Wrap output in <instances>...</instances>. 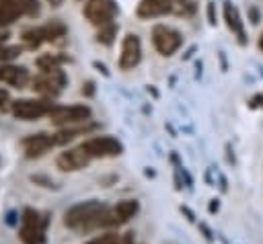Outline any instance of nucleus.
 <instances>
[{
  "instance_id": "nucleus-1",
  "label": "nucleus",
  "mask_w": 263,
  "mask_h": 244,
  "mask_svg": "<svg viewBox=\"0 0 263 244\" xmlns=\"http://www.w3.org/2000/svg\"><path fill=\"white\" fill-rule=\"evenodd\" d=\"M107 209L109 207L97 199L80 201V203L72 205L70 209H66L64 226H68L70 230H84V232L103 228V217H105Z\"/></svg>"
},
{
  "instance_id": "nucleus-2",
  "label": "nucleus",
  "mask_w": 263,
  "mask_h": 244,
  "mask_svg": "<svg viewBox=\"0 0 263 244\" xmlns=\"http://www.w3.org/2000/svg\"><path fill=\"white\" fill-rule=\"evenodd\" d=\"M49 226V213L37 211L33 207H27L21 217V228H18V238L23 244H43L45 242V232Z\"/></svg>"
},
{
  "instance_id": "nucleus-3",
  "label": "nucleus",
  "mask_w": 263,
  "mask_h": 244,
  "mask_svg": "<svg viewBox=\"0 0 263 244\" xmlns=\"http://www.w3.org/2000/svg\"><path fill=\"white\" fill-rule=\"evenodd\" d=\"M92 111L86 105H53L49 111V123L64 129V127H74L80 123H86L90 119Z\"/></svg>"
},
{
  "instance_id": "nucleus-4",
  "label": "nucleus",
  "mask_w": 263,
  "mask_h": 244,
  "mask_svg": "<svg viewBox=\"0 0 263 244\" xmlns=\"http://www.w3.org/2000/svg\"><path fill=\"white\" fill-rule=\"evenodd\" d=\"M68 84V76H66V72L62 70V68H58V70H51V72H39L33 80H31V88H33V92H37L39 96H43V98H55L62 90H64V86Z\"/></svg>"
},
{
  "instance_id": "nucleus-5",
  "label": "nucleus",
  "mask_w": 263,
  "mask_h": 244,
  "mask_svg": "<svg viewBox=\"0 0 263 244\" xmlns=\"http://www.w3.org/2000/svg\"><path fill=\"white\" fill-rule=\"evenodd\" d=\"M53 109V103L47 98H16L12 100L10 113L21 121H37Z\"/></svg>"
},
{
  "instance_id": "nucleus-6",
  "label": "nucleus",
  "mask_w": 263,
  "mask_h": 244,
  "mask_svg": "<svg viewBox=\"0 0 263 244\" xmlns=\"http://www.w3.org/2000/svg\"><path fill=\"white\" fill-rule=\"evenodd\" d=\"M80 148L90 156V158H113L123 152V144L117 137L111 135H95L88 137L80 144Z\"/></svg>"
},
{
  "instance_id": "nucleus-7",
  "label": "nucleus",
  "mask_w": 263,
  "mask_h": 244,
  "mask_svg": "<svg viewBox=\"0 0 263 244\" xmlns=\"http://www.w3.org/2000/svg\"><path fill=\"white\" fill-rule=\"evenodd\" d=\"M152 43L160 55L168 57L183 45V35L168 25H154L152 27Z\"/></svg>"
},
{
  "instance_id": "nucleus-8",
  "label": "nucleus",
  "mask_w": 263,
  "mask_h": 244,
  "mask_svg": "<svg viewBox=\"0 0 263 244\" xmlns=\"http://www.w3.org/2000/svg\"><path fill=\"white\" fill-rule=\"evenodd\" d=\"M82 12L90 25L101 29L109 23H115L113 18L117 14V4L113 0H86Z\"/></svg>"
},
{
  "instance_id": "nucleus-9",
  "label": "nucleus",
  "mask_w": 263,
  "mask_h": 244,
  "mask_svg": "<svg viewBox=\"0 0 263 244\" xmlns=\"http://www.w3.org/2000/svg\"><path fill=\"white\" fill-rule=\"evenodd\" d=\"M140 211V203L136 199H123L117 205L109 207L103 217V228H119L127 223L136 213Z\"/></svg>"
},
{
  "instance_id": "nucleus-10",
  "label": "nucleus",
  "mask_w": 263,
  "mask_h": 244,
  "mask_svg": "<svg viewBox=\"0 0 263 244\" xmlns=\"http://www.w3.org/2000/svg\"><path fill=\"white\" fill-rule=\"evenodd\" d=\"M142 59V41L136 33H127L121 41V53H119V68L121 70H134Z\"/></svg>"
},
{
  "instance_id": "nucleus-11",
  "label": "nucleus",
  "mask_w": 263,
  "mask_h": 244,
  "mask_svg": "<svg viewBox=\"0 0 263 244\" xmlns=\"http://www.w3.org/2000/svg\"><path fill=\"white\" fill-rule=\"evenodd\" d=\"M90 156L78 146V148H70L66 152H60V156L55 158V164L60 170L64 172H76V170H82L90 164Z\"/></svg>"
},
{
  "instance_id": "nucleus-12",
  "label": "nucleus",
  "mask_w": 263,
  "mask_h": 244,
  "mask_svg": "<svg viewBox=\"0 0 263 244\" xmlns=\"http://www.w3.org/2000/svg\"><path fill=\"white\" fill-rule=\"evenodd\" d=\"M53 146H55L53 133H43L41 131V133H33V135L23 139V150H25L27 158H39L45 152H49Z\"/></svg>"
},
{
  "instance_id": "nucleus-13",
  "label": "nucleus",
  "mask_w": 263,
  "mask_h": 244,
  "mask_svg": "<svg viewBox=\"0 0 263 244\" xmlns=\"http://www.w3.org/2000/svg\"><path fill=\"white\" fill-rule=\"evenodd\" d=\"M31 74L25 66H14V64H0V82L8 84L12 88H25L31 82Z\"/></svg>"
},
{
  "instance_id": "nucleus-14",
  "label": "nucleus",
  "mask_w": 263,
  "mask_h": 244,
  "mask_svg": "<svg viewBox=\"0 0 263 244\" xmlns=\"http://www.w3.org/2000/svg\"><path fill=\"white\" fill-rule=\"evenodd\" d=\"M175 10V0H140L136 14L140 18H154V16H164Z\"/></svg>"
},
{
  "instance_id": "nucleus-15",
  "label": "nucleus",
  "mask_w": 263,
  "mask_h": 244,
  "mask_svg": "<svg viewBox=\"0 0 263 244\" xmlns=\"http://www.w3.org/2000/svg\"><path fill=\"white\" fill-rule=\"evenodd\" d=\"M224 21H226V27L232 31V35H236V41L240 45L247 43V35H245V25L240 21V12L238 8L232 4V2H224Z\"/></svg>"
},
{
  "instance_id": "nucleus-16",
  "label": "nucleus",
  "mask_w": 263,
  "mask_h": 244,
  "mask_svg": "<svg viewBox=\"0 0 263 244\" xmlns=\"http://www.w3.org/2000/svg\"><path fill=\"white\" fill-rule=\"evenodd\" d=\"M43 35H45V43H64L66 35H68V27L62 21H49L43 27Z\"/></svg>"
},
{
  "instance_id": "nucleus-17",
  "label": "nucleus",
  "mask_w": 263,
  "mask_h": 244,
  "mask_svg": "<svg viewBox=\"0 0 263 244\" xmlns=\"http://www.w3.org/2000/svg\"><path fill=\"white\" fill-rule=\"evenodd\" d=\"M23 14L25 12L16 0H0V27H8Z\"/></svg>"
},
{
  "instance_id": "nucleus-18",
  "label": "nucleus",
  "mask_w": 263,
  "mask_h": 244,
  "mask_svg": "<svg viewBox=\"0 0 263 244\" xmlns=\"http://www.w3.org/2000/svg\"><path fill=\"white\" fill-rule=\"evenodd\" d=\"M66 59H68V57L62 55V53H41V55L35 59V64H37L39 72H51V70L62 68V64H64Z\"/></svg>"
},
{
  "instance_id": "nucleus-19",
  "label": "nucleus",
  "mask_w": 263,
  "mask_h": 244,
  "mask_svg": "<svg viewBox=\"0 0 263 244\" xmlns=\"http://www.w3.org/2000/svg\"><path fill=\"white\" fill-rule=\"evenodd\" d=\"M21 39L25 43V47L29 49H37L45 43V35H43V29L41 27H29L21 33Z\"/></svg>"
},
{
  "instance_id": "nucleus-20",
  "label": "nucleus",
  "mask_w": 263,
  "mask_h": 244,
  "mask_svg": "<svg viewBox=\"0 0 263 244\" xmlns=\"http://www.w3.org/2000/svg\"><path fill=\"white\" fill-rule=\"evenodd\" d=\"M115 35H117V25H115V23H109V25H105V27L99 29L97 41L103 43V45H111V43L115 41Z\"/></svg>"
},
{
  "instance_id": "nucleus-21",
  "label": "nucleus",
  "mask_w": 263,
  "mask_h": 244,
  "mask_svg": "<svg viewBox=\"0 0 263 244\" xmlns=\"http://www.w3.org/2000/svg\"><path fill=\"white\" fill-rule=\"evenodd\" d=\"M23 53V47L21 45H6V43H0V64H10L14 57H18Z\"/></svg>"
},
{
  "instance_id": "nucleus-22",
  "label": "nucleus",
  "mask_w": 263,
  "mask_h": 244,
  "mask_svg": "<svg viewBox=\"0 0 263 244\" xmlns=\"http://www.w3.org/2000/svg\"><path fill=\"white\" fill-rule=\"evenodd\" d=\"M16 2H18V6L23 8V12L27 16H37L41 12V6H39L37 0H16Z\"/></svg>"
},
{
  "instance_id": "nucleus-23",
  "label": "nucleus",
  "mask_w": 263,
  "mask_h": 244,
  "mask_svg": "<svg viewBox=\"0 0 263 244\" xmlns=\"http://www.w3.org/2000/svg\"><path fill=\"white\" fill-rule=\"evenodd\" d=\"M177 14H193L195 12V0H175V10Z\"/></svg>"
},
{
  "instance_id": "nucleus-24",
  "label": "nucleus",
  "mask_w": 263,
  "mask_h": 244,
  "mask_svg": "<svg viewBox=\"0 0 263 244\" xmlns=\"http://www.w3.org/2000/svg\"><path fill=\"white\" fill-rule=\"evenodd\" d=\"M12 109V100H10V94L6 88L0 86V113H8Z\"/></svg>"
},
{
  "instance_id": "nucleus-25",
  "label": "nucleus",
  "mask_w": 263,
  "mask_h": 244,
  "mask_svg": "<svg viewBox=\"0 0 263 244\" xmlns=\"http://www.w3.org/2000/svg\"><path fill=\"white\" fill-rule=\"evenodd\" d=\"M115 238H117L115 234H101V236H97V238H92V240H88L84 244H113Z\"/></svg>"
},
{
  "instance_id": "nucleus-26",
  "label": "nucleus",
  "mask_w": 263,
  "mask_h": 244,
  "mask_svg": "<svg viewBox=\"0 0 263 244\" xmlns=\"http://www.w3.org/2000/svg\"><path fill=\"white\" fill-rule=\"evenodd\" d=\"M136 240H134V232H125V234H121V236H117L115 240H113V244H134Z\"/></svg>"
},
{
  "instance_id": "nucleus-27",
  "label": "nucleus",
  "mask_w": 263,
  "mask_h": 244,
  "mask_svg": "<svg viewBox=\"0 0 263 244\" xmlns=\"http://www.w3.org/2000/svg\"><path fill=\"white\" fill-rule=\"evenodd\" d=\"M95 84L92 82H86V84H82V94H86V96H90L92 92H95V88H92Z\"/></svg>"
},
{
  "instance_id": "nucleus-28",
  "label": "nucleus",
  "mask_w": 263,
  "mask_h": 244,
  "mask_svg": "<svg viewBox=\"0 0 263 244\" xmlns=\"http://www.w3.org/2000/svg\"><path fill=\"white\" fill-rule=\"evenodd\" d=\"M218 207H220V203H218V199H212V203H210V213H214V211H218Z\"/></svg>"
},
{
  "instance_id": "nucleus-29",
  "label": "nucleus",
  "mask_w": 263,
  "mask_h": 244,
  "mask_svg": "<svg viewBox=\"0 0 263 244\" xmlns=\"http://www.w3.org/2000/svg\"><path fill=\"white\" fill-rule=\"evenodd\" d=\"M62 2H64V0H47V4H49V6H53V8H60V6H62Z\"/></svg>"
},
{
  "instance_id": "nucleus-30",
  "label": "nucleus",
  "mask_w": 263,
  "mask_h": 244,
  "mask_svg": "<svg viewBox=\"0 0 263 244\" xmlns=\"http://www.w3.org/2000/svg\"><path fill=\"white\" fill-rule=\"evenodd\" d=\"M6 37H8L6 33H0V43H4V41H6Z\"/></svg>"
},
{
  "instance_id": "nucleus-31",
  "label": "nucleus",
  "mask_w": 263,
  "mask_h": 244,
  "mask_svg": "<svg viewBox=\"0 0 263 244\" xmlns=\"http://www.w3.org/2000/svg\"><path fill=\"white\" fill-rule=\"evenodd\" d=\"M259 49L263 51V33H261V37H259Z\"/></svg>"
}]
</instances>
